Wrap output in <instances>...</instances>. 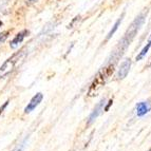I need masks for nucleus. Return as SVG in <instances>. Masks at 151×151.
<instances>
[{
	"mask_svg": "<svg viewBox=\"0 0 151 151\" xmlns=\"http://www.w3.org/2000/svg\"><path fill=\"white\" fill-rule=\"evenodd\" d=\"M145 19H146V14L145 13H142L139 14L137 17L133 20V22L131 23V25L129 27V29L126 31V33L124 34L123 38L119 40V45L114 50L113 54H112V57L113 59H117L119 56H122L124 54V52L127 50L129 45H131L132 40L135 38V35L137 34L141 28L143 27L144 22H145Z\"/></svg>",
	"mask_w": 151,
	"mask_h": 151,
	"instance_id": "nucleus-1",
	"label": "nucleus"
},
{
	"mask_svg": "<svg viewBox=\"0 0 151 151\" xmlns=\"http://www.w3.org/2000/svg\"><path fill=\"white\" fill-rule=\"evenodd\" d=\"M113 67L114 65H113V63H112V65H110L109 67H107V68L103 69V70L95 76L93 83H91L90 89H89V91H88L89 96H94L98 91L103 88L105 83H106V81L108 79V77L112 75V73H113Z\"/></svg>",
	"mask_w": 151,
	"mask_h": 151,
	"instance_id": "nucleus-2",
	"label": "nucleus"
},
{
	"mask_svg": "<svg viewBox=\"0 0 151 151\" xmlns=\"http://www.w3.org/2000/svg\"><path fill=\"white\" fill-rule=\"evenodd\" d=\"M24 54H25L24 50L16 52L15 54H13L10 58H8L2 65H0V78H4L8 75H10L13 71L15 70V68L17 67L18 63L22 60Z\"/></svg>",
	"mask_w": 151,
	"mask_h": 151,
	"instance_id": "nucleus-3",
	"label": "nucleus"
},
{
	"mask_svg": "<svg viewBox=\"0 0 151 151\" xmlns=\"http://www.w3.org/2000/svg\"><path fill=\"white\" fill-rule=\"evenodd\" d=\"M43 99V94L41 92H38L36 95H34L32 97V99L30 101V103L27 105V107L24 108V113H31L32 111H34L38 106L39 104L42 101Z\"/></svg>",
	"mask_w": 151,
	"mask_h": 151,
	"instance_id": "nucleus-4",
	"label": "nucleus"
},
{
	"mask_svg": "<svg viewBox=\"0 0 151 151\" xmlns=\"http://www.w3.org/2000/svg\"><path fill=\"white\" fill-rule=\"evenodd\" d=\"M105 104H106V99H105V98H101V101H98L97 105L95 106V108L93 109V111H92L91 114L89 115L88 124H92L96 119H97L98 116H99V114L101 113V111H103V109H104Z\"/></svg>",
	"mask_w": 151,
	"mask_h": 151,
	"instance_id": "nucleus-5",
	"label": "nucleus"
},
{
	"mask_svg": "<svg viewBox=\"0 0 151 151\" xmlns=\"http://www.w3.org/2000/svg\"><path fill=\"white\" fill-rule=\"evenodd\" d=\"M131 68V59H125L123 63H121L119 65V72H117V79H124V78L126 77L128 75L129 71H130Z\"/></svg>",
	"mask_w": 151,
	"mask_h": 151,
	"instance_id": "nucleus-6",
	"label": "nucleus"
},
{
	"mask_svg": "<svg viewBox=\"0 0 151 151\" xmlns=\"http://www.w3.org/2000/svg\"><path fill=\"white\" fill-rule=\"evenodd\" d=\"M28 34H29V31L28 30H23V31H21V32L18 33L17 35L13 38V40L11 41V43H10L11 48H12V49H16V48H17L18 45L22 42L23 39H24V37L28 35Z\"/></svg>",
	"mask_w": 151,
	"mask_h": 151,
	"instance_id": "nucleus-7",
	"label": "nucleus"
},
{
	"mask_svg": "<svg viewBox=\"0 0 151 151\" xmlns=\"http://www.w3.org/2000/svg\"><path fill=\"white\" fill-rule=\"evenodd\" d=\"M135 110H136V115L139 116V117H143L144 115H146L149 111H150V106H149L148 101H141V103H139L136 105Z\"/></svg>",
	"mask_w": 151,
	"mask_h": 151,
	"instance_id": "nucleus-8",
	"label": "nucleus"
},
{
	"mask_svg": "<svg viewBox=\"0 0 151 151\" xmlns=\"http://www.w3.org/2000/svg\"><path fill=\"white\" fill-rule=\"evenodd\" d=\"M124 16H125V12H124L123 14H122V16H121V17H119V19H117V20H116V22L114 23L113 28L111 29V30H110V32H109V33H108V35H107V37H106V40H109V39H110V38L112 37V36H113V34H114V33H115L116 31H117V29H119V24H121V23H122V21H123V18H124Z\"/></svg>",
	"mask_w": 151,
	"mask_h": 151,
	"instance_id": "nucleus-9",
	"label": "nucleus"
},
{
	"mask_svg": "<svg viewBox=\"0 0 151 151\" xmlns=\"http://www.w3.org/2000/svg\"><path fill=\"white\" fill-rule=\"evenodd\" d=\"M150 48H151V36H150V38H149L148 42L146 43V45H145V47L142 49L141 52L137 54V56H136V60H137V61L142 60V59L146 56V54L148 53V51H149V49H150Z\"/></svg>",
	"mask_w": 151,
	"mask_h": 151,
	"instance_id": "nucleus-10",
	"label": "nucleus"
},
{
	"mask_svg": "<svg viewBox=\"0 0 151 151\" xmlns=\"http://www.w3.org/2000/svg\"><path fill=\"white\" fill-rule=\"evenodd\" d=\"M28 139H29V137H27V139H23V141L21 142V143L19 144V145H18V146L16 147V148L14 149V150H13V151H22V149L25 147V144H27V142H28Z\"/></svg>",
	"mask_w": 151,
	"mask_h": 151,
	"instance_id": "nucleus-11",
	"label": "nucleus"
},
{
	"mask_svg": "<svg viewBox=\"0 0 151 151\" xmlns=\"http://www.w3.org/2000/svg\"><path fill=\"white\" fill-rule=\"evenodd\" d=\"M9 34H10V32H9V31H6V32L0 33V45H1V43L4 42V41L6 40V38L9 37Z\"/></svg>",
	"mask_w": 151,
	"mask_h": 151,
	"instance_id": "nucleus-12",
	"label": "nucleus"
},
{
	"mask_svg": "<svg viewBox=\"0 0 151 151\" xmlns=\"http://www.w3.org/2000/svg\"><path fill=\"white\" fill-rule=\"evenodd\" d=\"M9 103H10V101H9V99H8V101H5V103L3 104V105H1V106H0V115L2 114V112L5 110V108H6V107L9 106Z\"/></svg>",
	"mask_w": 151,
	"mask_h": 151,
	"instance_id": "nucleus-13",
	"label": "nucleus"
},
{
	"mask_svg": "<svg viewBox=\"0 0 151 151\" xmlns=\"http://www.w3.org/2000/svg\"><path fill=\"white\" fill-rule=\"evenodd\" d=\"M112 103H113V101H112V99H111V101H109L108 105H107V107H106V108H105V111H108V110H109V108H110V106H111V105H112Z\"/></svg>",
	"mask_w": 151,
	"mask_h": 151,
	"instance_id": "nucleus-14",
	"label": "nucleus"
},
{
	"mask_svg": "<svg viewBox=\"0 0 151 151\" xmlns=\"http://www.w3.org/2000/svg\"><path fill=\"white\" fill-rule=\"evenodd\" d=\"M35 1H37V0H29V2H35Z\"/></svg>",
	"mask_w": 151,
	"mask_h": 151,
	"instance_id": "nucleus-15",
	"label": "nucleus"
},
{
	"mask_svg": "<svg viewBox=\"0 0 151 151\" xmlns=\"http://www.w3.org/2000/svg\"><path fill=\"white\" fill-rule=\"evenodd\" d=\"M1 25H2V21L0 20V27H1Z\"/></svg>",
	"mask_w": 151,
	"mask_h": 151,
	"instance_id": "nucleus-16",
	"label": "nucleus"
},
{
	"mask_svg": "<svg viewBox=\"0 0 151 151\" xmlns=\"http://www.w3.org/2000/svg\"><path fill=\"white\" fill-rule=\"evenodd\" d=\"M149 67H151V59H150V63H149Z\"/></svg>",
	"mask_w": 151,
	"mask_h": 151,
	"instance_id": "nucleus-17",
	"label": "nucleus"
},
{
	"mask_svg": "<svg viewBox=\"0 0 151 151\" xmlns=\"http://www.w3.org/2000/svg\"><path fill=\"white\" fill-rule=\"evenodd\" d=\"M149 151H151V149H150V150H149Z\"/></svg>",
	"mask_w": 151,
	"mask_h": 151,
	"instance_id": "nucleus-18",
	"label": "nucleus"
}]
</instances>
